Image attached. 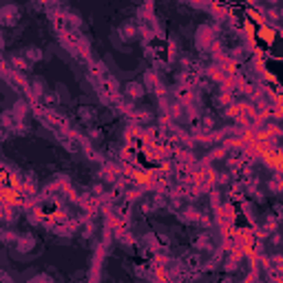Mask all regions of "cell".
<instances>
[{"label": "cell", "instance_id": "1", "mask_svg": "<svg viewBox=\"0 0 283 283\" xmlns=\"http://www.w3.org/2000/svg\"><path fill=\"white\" fill-rule=\"evenodd\" d=\"M27 56H29L31 60H40V51H38V49H29V51H27Z\"/></svg>", "mask_w": 283, "mask_h": 283}]
</instances>
